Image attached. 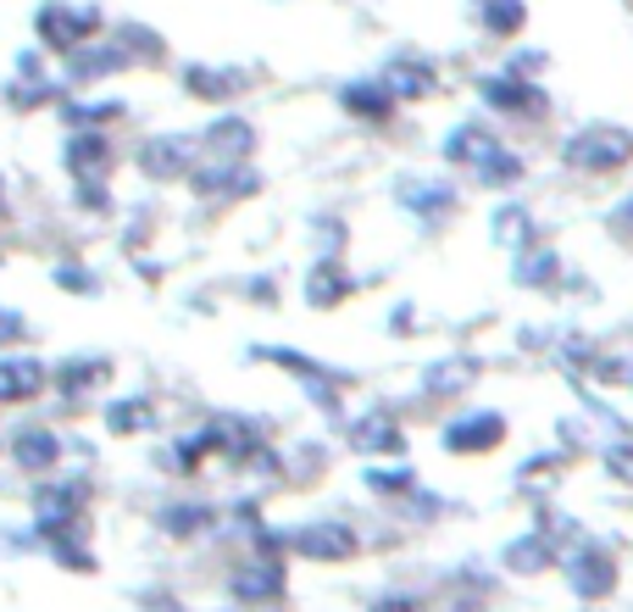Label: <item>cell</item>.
Wrapping results in <instances>:
<instances>
[{
	"label": "cell",
	"mask_w": 633,
	"mask_h": 612,
	"mask_svg": "<svg viewBox=\"0 0 633 612\" xmlns=\"http://www.w3.org/2000/svg\"><path fill=\"white\" fill-rule=\"evenodd\" d=\"M117 67H128V51H84V57H73V78L84 84V78H106V73H117Z\"/></svg>",
	"instance_id": "obj_12"
},
{
	"label": "cell",
	"mask_w": 633,
	"mask_h": 612,
	"mask_svg": "<svg viewBox=\"0 0 633 612\" xmlns=\"http://www.w3.org/2000/svg\"><path fill=\"white\" fill-rule=\"evenodd\" d=\"M139 167L156 173V178L183 173V167H189V139H183V134H156V139H144V146H139Z\"/></svg>",
	"instance_id": "obj_3"
},
{
	"label": "cell",
	"mask_w": 633,
	"mask_h": 612,
	"mask_svg": "<svg viewBox=\"0 0 633 612\" xmlns=\"http://www.w3.org/2000/svg\"><path fill=\"white\" fill-rule=\"evenodd\" d=\"M67 162H73V173H106V139L101 134H73Z\"/></svg>",
	"instance_id": "obj_9"
},
{
	"label": "cell",
	"mask_w": 633,
	"mask_h": 612,
	"mask_svg": "<svg viewBox=\"0 0 633 612\" xmlns=\"http://www.w3.org/2000/svg\"><path fill=\"white\" fill-rule=\"evenodd\" d=\"M383 84H389V96H422V89H428L433 78H428L422 67H406V62H395V67H389V78H383Z\"/></svg>",
	"instance_id": "obj_13"
},
{
	"label": "cell",
	"mask_w": 633,
	"mask_h": 612,
	"mask_svg": "<svg viewBox=\"0 0 633 612\" xmlns=\"http://www.w3.org/2000/svg\"><path fill=\"white\" fill-rule=\"evenodd\" d=\"M34 28H39V39L51 45V51H78L84 39L101 34V12H94V7L73 12V7H62V0H51V7H39Z\"/></svg>",
	"instance_id": "obj_2"
},
{
	"label": "cell",
	"mask_w": 633,
	"mask_h": 612,
	"mask_svg": "<svg viewBox=\"0 0 633 612\" xmlns=\"http://www.w3.org/2000/svg\"><path fill=\"white\" fill-rule=\"evenodd\" d=\"M345 112H356V117H367V123H383L389 112H395V96H389V84L383 78H367V84H345Z\"/></svg>",
	"instance_id": "obj_5"
},
{
	"label": "cell",
	"mask_w": 633,
	"mask_h": 612,
	"mask_svg": "<svg viewBox=\"0 0 633 612\" xmlns=\"http://www.w3.org/2000/svg\"><path fill=\"white\" fill-rule=\"evenodd\" d=\"M567 167H590V173H611L633 157V134L628 128H611V123H595V128H578L567 139Z\"/></svg>",
	"instance_id": "obj_1"
},
{
	"label": "cell",
	"mask_w": 633,
	"mask_h": 612,
	"mask_svg": "<svg viewBox=\"0 0 633 612\" xmlns=\"http://www.w3.org/2000/svg\"><path fill=\"white\" fill-rule=\"evenodd\" d=\"M483 23H490V34L511 39V34H522L528 7H522V0H483Z\"/></svg>",
	"instance_id": "obj_10"
},
{
	"label": "cell",
	"mask_w": 633,
	"mask_h": 612,
	"mask_svg": "<svg viewBox=\"0 0 633 612\" xmlns=\"http://www.w3.org/2000/svg\"><path fill=\"white\" fill-rule=\"evenodd\" d=\"M301 546L317 551V557H345V551H351V535H345V529H306Z\"/></svg>",
	"instance_id": "obj_14"
},
{
	"label": "cell",
	"mask_w": 633,
	"mask_h": 612,
	"mask_svg": "<svg viewBox=\"0 0 633 612\" xmlns=\"http://www.w3.org/2000/svg\"><path fill=\"white\" fill-rule=\"evenodd\" d=\"M495 151H501V146H495V128H490V123H478V117L461 123V128L445 139V157H451V162H472V167H483Z\"/></svg>",
	"instance_id": "obj_4"
},
{
	"label": "cell",
	"mask_w": 633,
	"mask_h": 612,
	"mask_svg": "<svg viewBox=\"0 0 633 612\" xmlns=\"http://www.w3.org/2000/svg\"><path fill=\"white\" fill-rule=\"evenodd\" d=\"M45 385V367L39 362H0V396H34Z\"/></svg>",
	"instance_id": "obj_11"
},
{
	"label": "cell",
	"mask_w": 633,
	"mask_h": 612,
	"mask_svg": "<svg viewBox=\"0 0 633 612\" xmlns=\"http://www.w3.org/2000/svg\"><path fill=\"white\" fill-rule=\"evenodd\" d=\"M483 96H490V107H501V112H533V107H540V89H528L517 73L483 78Z\"/></svg>",
	"instance_id": "obj_6"
},
{
	"label": "cell",
	"mask_w": 633,
	"mask_h": 612,
	"mask_svg": "<svg viewBox=\"0 0 633 612\" xmlns=\"http://www.w3.org/2000/svg\"><path fill=\"white\" fill-rule=\"evenodd\" d=\"M206 139H212V146H217L223 157H239V162H245V151L256 146V134H251V123H245V117H217V123L206 128Z\"/></svg>",
	"instance_id": "obj_8"
},
{
	"label": "cell",
	"mask_w": 633,
	"mask_h": 612,
	"mask_svg": "<svg viewBox=\"0 0 633 612\" xmlns=\"http://www.w3.org/2000/svg\"><path fill=\"white\" fill-rule=\"evenodd\" d=\"M239 84H245V78H233L223 67H183V89H189V96H201V101H228Z\"/></svg>",
	"instance_id": "obj_7"
}]
</instances>
